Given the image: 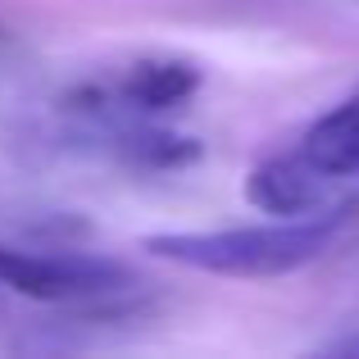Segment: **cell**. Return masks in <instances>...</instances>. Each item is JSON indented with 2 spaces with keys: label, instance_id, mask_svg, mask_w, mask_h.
Masks as SVG:
<instances>
[{
  "label": "cell",
  "instance_id": "obj_1",
  "mask_svg": "<svg viewBox=\"0 0 359 359\" xmlns=\"http://www.w3.org/2000/svg\"><path fill=\"white\" fill-rule=\"evenodd\" d=\"M341 219L337 214H309V219H278L264 228H219V232H159L146 237V250L155 259L182 264L196 273L219 278H282L332 245Z\"/></svg>",
  "mask_w": 359,
  "mask_h": 359
},
{
  "label": "cell",
  "instance_id": "obj_2",
  "mask_svg": "<svg viewBox=\"0 0 359 359\" xmlns=\"http://www.w3.org/2000/svg\"><path fill=\"white\" fill-rule=\"evenodd\" d=\"M0 287L18 291L41 305H73L96 300L128 287V269L100 255H36V250H0Z\"/></svg>",
  "mask_w": 359,
  "mask_h": 359
},
{
  "label": "cell",
  "instance_id": "obj_3",
  "mask_svg": "<svg viewBox=\"0 0 359 359\" xmlns=\"http://www.w3.org/2000/svg\"><path fill=\"white\" fill-rule=\"evenodd\" d=\"M245 201L273 219H309L327 205V177L305 159H264L245 177Z\"/></svg>",
  "mask_w": 359,
  "mask_h": 359
},
{
  "label": "cell",
  "instance_id": "obj_4",
  "mask_svg": "<svg viewBox=\"0 0 359 359\" xmlns=\"http://www.w3.org/2000/svg\"><path fill=\"white\" fill-rule=\"evenodd\" d=\"M300 159L323 177H359V96L327 109L300 141Z\"/></svg>",
  "mask_w": 359,
  "mask_h": 359
},
{
  "label": "cell",
  "instance_id": "obj_5",
  "mask_svg": "<svg viewBox=\"0 0 359 359\" xmlns=\"http://www.w3.org/2000/svg\"><path fill=\"white\" fill-rule=\"evenodd\" d=\"M201 91V73L182 60H137L123 78V100L137 109H173Z\"/></svg>",
  "mask_w": 359,
  "mask_h": 359
},
{
  "label": "cell",
  "instance_id": "obj_6",
  "mask_svg": "<svg viewBox=\"0 0 359 359\" xmlns=\"http://www.w3.org/2000/svg\"><path fill=\"white\" fill-rule=\"evenodd\" d=\"M196 155H201V146L191 137H173V132H137V137H128V159L146 168H177V164H191Z\"/></svg>",
  "mask_w": 359,
  "mask_h": 359
}]
</instances>
